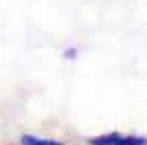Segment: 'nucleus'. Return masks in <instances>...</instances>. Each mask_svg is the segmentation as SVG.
<instances>
[{
    "label": "nucleus",
    "mask_w": 147,
    "mask_h": 145,
    "mask_svg": "<svg viewBox=\"0 0 147 145\" xmlns=\"http://www.w3.org/2000/svg\"><path fill=\"white\" fill-rule=\"evenodd\" d=\"M20 145H64L61 141H53V139H42L35 134H24L20 139Z\"/></svg>",
    "instance_id": "nucleus-2"
},
{
    "label": "nucleus",
    "mask_w": 147,
    "mask_h": 145,
    "mask_svg": "<svg viewBox=\"0 0 147 145\" xmlns=\"http://www.w3.org/2000/svg\"><path fill=\"white\" fill-rule=\"evenodd\" d=\"M90 145H147L145 136H127V134H101V136H94V139L88 141Z\"/></svg>",
    "instance_id": "nucleus-1"
},
{
    "label": "nucleus",
    "mask_w": 147,
    "mask_h": 145,
    "mask_svg": "<svg viewBox=\"0 0 147 145\" xmlns=\"http://www.w3.org/2000/svg\"><path fill=\"white\" fill-rule=\"evenodd\" d=\"M75 53H77L75 48H68V51H66V60H73V57H75Z\"/></svg>",
    "instance_id": "nucleus-3"
}]
</instances>
